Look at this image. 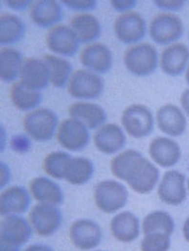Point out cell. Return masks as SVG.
Here are the masks:
<instances>
[{"mask_svg": "<svg viewBox=\"0 0 189 251\" xmlns=\"http://www.w3.org/2000/svg\"><path fill=\"white\" fill-rule=\"evenodd\" d=\"M63 8L55 0H38L30 6V18L42 28L54 27L63 19Z\"/></svg>", "mask_w": 189, "mask_h": 251, "instance_id": "cell-23", "label": "cell"}, {"mask_svg": "<svg viewBox=\"0 0 189 251\" xmlns=\"http://www.w3.org/2000/svg\"><path fill=\"white\" fill-rule=\"evenodd\" d=\"M71 118L84 123L89 129H95L105 124L107 118L105 109L101 105L87 102H78L68 109Z\"/></svg>", "mask_w": 189, "mask_h": 251, "instance_id": "cell-26", "label": "cell"}, {"mask_svg": "<svg viewBox=\"0 0 189 251\" xmlns=\"http://www.w3.org/2000/svg\"><path fill=\"white\" fill-rule=\"evenodd\" d=\"M63 4L66 5L69 9L74 11H86L95 10L97 8V1L95 0H83V1H63Z\"/></svg>", "mask_w": 189, "mask_h": 251, "instance_id": "cell-35", "label": "cell"}, {"mask_svg": "<svg viewBox=\"0 0 189 251\" xmlns=\"http://www.w3.org/2000/svg\"></svg>", "mask_w": 189, "mask_h": 251, "instance_id": "cell-47", "label": "cell"}, {"mask_svg": "<svg viewBox=\"0 0 189 251\" xmlns=\"http://www.w3.org/2000/svg\"><path fill=\"white\" fill-rule=\"evenodd\" d=\"M183 234H184L185 240H186L188 243H189V217L186 220V222H185V224H184Z\"/></svg>", "mask_w": 189, "mask_h": 251, "instance_id": "cell-43", "label": "cell"}, {"mask_svg": "<svg viewBox=\"0 0 189 251\" xmlns=\"http://www.w3.org/2000/svg\"><path fill=\"white\" fill-rule=\"evenodd\" d=\"M189 61V47L179 42L168 45L162 51L160 64L166 74L176 77L185 71Z\"/></svg>", "mask_w": 189, "mask_h": 251, "instance_id": "cell-17", "label": "cell"}, {"mask_svg": "<svg viewBox=\"0 0 189 251\" xmlns=\"http://www.w3.org/2000/svg\"><path fill=\"white\" fill-rule=\"evenodd\" d=\"M21 53L12 47H2L0 50V78L6 83L15 81L21 73L23 63Z\"/></svg>", "mask_w": 189, "mask_h": 251, "instance_id": "cell-29", "label": "cell"}, {"mask_svg": "<svg viewBox=\"0 0 189 251\" xmlns=\"http://www.w3.org/2000/svg\"><path fill=\"white\" fill-rule=\"evenodd\" d=\"M31 198L22 186H12L0 195V213L2 216H20L29 209Z\"/></svg>", "mask_w": 189, "mask_h": 251, "instance_id": "cell-22", "label": "cell"}, {"mask_svg": "<svg viewBox=\"0 0 189 251\" xmlns=\"http://www.w3.org/2000/svg\"><path fill=\"white\" fill-rule=\"evenodd\" d=\"M149 33L156 43L167 45L181 39L184 34V24L178 16L162 12L150 21Z\"/></svg>", "mask_w": 189, "mask_h": 251, "instance_id": "cell-6", "label": "cell"}, {"mask_svg": "<svg viewBox=\"0 0 189 251\" xmlns=\"http://www.w3.org/2000/svg\"><path fill=\"white\" fill-rule=\"evenodd\" d=\"M181 104L189 117V89H186L181 95Z\"/></svg>", "mask_w": 189, "mask_h": 251, "instance_id": "cell-41", "label": "cell"}, {"mask_svg": "<svg viewBox=\"0 0 189 251\" xmlns=\"http://www.w3.org/2000/svg\"><path fill=\"white\" fill-rule=\"evenodd\" d=\"M94 172L95 166L89 158L73 157L64 179L72 185H84L93 177Z\"/></svg>", "mask_w": 189, "mask_h": 251, "instance_id": "cell-32", "label": "cell"}, {"mask_svg": "<svg viewBox=\"0 0 189 251\" xmlns=\"http://www.w3.org/2000/svg\"><path fill=\"white\" fill-rule=\"evenodd\" d=\"M149 154L153 161L162 168L175 166L181 158V148L168 137H156L149 145Z\"/></svg>", "mask_w": 189, "mask_h": 251, "instance_id": "cell-18", "label": "cell"}, {"mask_svg": "<svg viewBox=\"0 0 189 251\" xmlns=\"http://www.w3.org/2000/svg\"><path fill=\"white\" fill-rule=\"evenodd\" d=\"M158 195L160 200L168 205L182 204L187 198L185 175L176 170L167 172L160 182Z\"/></svg>", "mask_w": 189, "mask_h": 251, "instance_id": "cell-14", "label": "cell"}, {"mask_svg": "<svg viewBox=\"0 0 189 251\" xmlns=\"http://www.w3.org/2000/svg\"><path fill=\"white\" fill-rule=\"evenodd\" d=\"M94 201L97 207L104 213H116L126 206L128 201V191L121 182L103 180L95 186Z\"/></svg>", "mask_w": 189, "mask_h": 251, "instance_id": "cell-4", "label": "cell"}, {"mask_svg": "<svg viewBox=\"0 0 189 251\" xmlns=\"http://www.w3.org/2000/svg\"><path fill=\"white\" fill-rule=\"evenodd\" d=\"M188 187H189V181H188Z\"/></svg>", "mask_w": 189, "mask_h": 251, "instance_id": "cell-46", "label": "cell"}, {"mask_svg": "<svg viewBox=\"0 0 189 251\" xmlns=\"http://www.w3.org/2000/svg\"><path fill=\"white\" fill-rule=\"evenodd\" d=\"M157 123L161 131L169 136H181L187 128V118L177 105H162L157 111Z\"/></svg>", "mask_w": 189, "mask_h": 251, "instance_id": "cell-19", "label": "cell"}, {"mask_svg": "<svg viewBox=\"0 0 189 251\" xmlns=\"http://www.w3.org/2000/svg\"><path fill=\"white\" fill-rule=\"evenodd\" d=\"M124 63L131 74L137 77L149 76L157 69L158 52L154 45L139 42L126 49Z\"/></svg>", "mask_w": 189, "mask_h": 251, "instance_id": "cell-2", "label": "cell"}, {"mask_svg": "<svg viewBox=\"0 0 189 251\" xmlns=\"http://www.w3.org/2000/svg\"><path fill=\"white\" fill-rule=\"evenodd\" d=\"M58 125V115L46 107L32 110L23 118L24 130L30 137L39 142L51 140L56 133Z\"/></svg>", "mask_w": 189, "mask_h": 251, "instance_id": "cell-3", "label": "cell"}, {"mask_svg": "<svg viewBox=\"0 0 189 251\" xmlns=\"http://www.w3.org/2000/svg\"><path fill=\"white\" fill-rule=\"evenodd\" d=\"M20 77L23 84L38 91L46 88L50 83L49 70L43 59H24L21 65Z\"/></svg>", "mask_w": 189, "mask_h": 251, "instance_id": "cell-20", "label": "cell"}, {"mask_svg": "<svg viewBox=\"0 0 189 251\" xmlns=\"http://www.w3.org/2000/svg\"><path fill=\"white\" fill-rule=\"evenodd\" d=\"M69 237L77 249L91 251L101 244L103 231L96 222L89 219H81L71 226Z\"/></svg>", "mask_w": 189, "mask_h": 251, "instance_id": "cell-11", "label": "cell"}, {"mask_svg": "<svg viewBox=\"0 0 189 251\" xmlns=\"http://www.w3.org/2000/svg\"><path fill=\"white\" fill-rule=\"evenodd\" d=\"M73 157L65 151H57L49 153L43 161L44 172L53 178L64 179Z\"/></svg>", "mask_w": 189, "mask_h": 251, "instance_id": "cell-33", "label": "cell"}, {"mask_svg": "<svg viewBox=\"0 0 189 251\" xmlns=\"http://www.w3.org/2000/svg\"><path fill=\"white\" fill-rule=\"evenodd\" d=\"M170 236L163 234L145 235L141 243L142 251H168L170 250Z\"/></svg>", "mask_w": 189, "mask_h": 251, "instance_id": "cell-34", "label": "cell"}, {"mask_svg": "<svg viewBox=\"0 0 189 251\" xmlns=\"http://www.w3.org/2000/svg\"><path fill=\"white\" fill-rule=\"evenodd\" d=\"M25 24L21 18L11 13L0 17V43L10 45L21 42L25 36Z\"/></svg>", "mask_w": 189, "mask_h": 251, "instance_id": "cell-28", "label": "cell"}, {"mask_svg": "<svg viewBox=\"0 0 189 251\" xmlns=\"http://www.w3.org/2000/svg\"><path fill=\"white\" fill-rule=\"evenodd\" d=\"M154 4L160 9L168 10V11H176L183 8L185 5V2L184 1H154Z\"/></svg>", "mask_w": 189, "mask_h": 251, "instance_id": "cell-38", "label": "cell"}, {"mask_svg": "<svg viewBox=\"0 0 189 251\" xmlns=\"http://www.w3.org/2000/svg\"><path fill=\"white\" fill-rule=\"evenodd\" d=\"M11 145L18 152H26L31 147V142L26 135H16L12 139Z\"/></svg>", "mask_w": 189, "mask_h": 251, "instance_id": "cell-36", "label": "cell"}, {"mask_svg": "<svg viewBox=\"0 0 189 251\" xmlns=\"http://www.w3.org/2000/svg\"><path fill=\"white\" fill-rule=\"evenodd\" d=\"M94 143L105 154H114L126 146V136L120 126L108 123L102 126L94 134Z\"/></svg>", "mask_w": 189, "mask_h": 251, "instance_id": "cell-16", "label": "cell"}, {"mask_svg": "<svg viewBox=\"0 0 189 251\" xmlns=\"http://www.w3.org/2000/svg\"><path fill=\"white\" fill-rule=\"evenodd\" d=\"M43 61L47 64L51 84L57 88H63L68 84L73 70L72 63L54 55H45Z\"/></svg>", "mask_w": 189, "mask_h": 251, "instance_id": "cell-30", "label": "cell"}, {"mask_svg": "<svg viewBox=\"0 0 189 251\" xmlns=\"http://www.w3.org/2000/svg\"><path fill=\"white\" fill-rule=\"evenodd\" d=\"M186 79H187V82L189 84V65L188 67V70H187V74H186Z\"/></svg>", "mask_w": 189, "mask_h": 251, "instance_id": "cell-45", "label": "cell"}, {"mask_svg": "<svg viewBox=\"0 0 189 251\" xmlns=\"http://www.w3.org/2000/svg\"><path fill=\"white\" fill-rule=\"evenodd\" d=\"M70 27L75 32L80 43H88L98 40L102 35V25L99 20L88 13H77L71 21Z\"/></svg>", "mask_w": 189, "mask_h": 251, "instance_id": "cell-25", "label": "cell"}, {"mask_svg": "<svg viewBox=\"0 0 189 251\" xmlns=\"http://www.w3.org/2000/svg\"><path fill=\"white\" fill-rule=\"evenodd\" d=\"M80 60L86 68L100 74L107 73L113 63L110 49L102 42H91L84 46Z\"/></svg>", "mask_w": 189, "mask_h": 251, "instance_id": "cell-15", "label": "cell"}, {"mask_svg": "<svg viewBox=\"0 0 189 251\" xmlns=\"http://www.w3.org/2000/svg\"><path fill=\"white\" fill-rule=\"evenodd\" d=\"M137 4V1L135 0H125V1H111V5L114 10L117 12H122V13H126L131 11Z\"/></svg>", "mask_w": 189, "mask_h": 251, "instance_id": "cell-37", "label": "cell"}, {"mask_svg": "<svg viewBox=\"0 0 189 251\" xmlns=\"http://www.w3.org/2000/svg\"><path fill=\"white\" fill-rule=\"evenodd\" d=\"M46 44L52 52L64 57H74L80 47L77 35L65 24H58L48 31Z\"/></svg>", "mask_w": 189, "mask_h": 251, "instance_id": "cell-12", "label": "cell"}, {"mask_svg": "<svg viewBox=\"0 0 189 251\" xmlns=\"http://www.w3.org/2000/svg\"><path fill=\"white\" fill-rule=\"evenodd\" d=\"M29 190L32 197L40 203L59 206L64 201L63 189L61 186L46 176L34 178L30 184Z\"/></svg>", "mask_w": 189, "mask_h": 251, "instance_id": "cell-24", "label": "cell"}, {"mask_svg": "<svg viewBox=\"0 0 189 251\" xmlns=\"http://www.w3.org/2000/svg\"><path fill=\"white\" fill-rule=\"evenodd\" d=\"M104 88V79L100 75L85 69L74 71L67 84L68 93L72 97L82 100L98 99L103 94Z\"/></svg>", "mask_w": 189, "mask_h": 251, "instance_id": "cell-5", "label": "cell"}, {"mask_svg": "<svg viewBox=\"0 0 189 251\" xmlns=\"http://www.w3.org/2000/svg\"><path fill=\"white\" fill-rule=\"evenodd\" d=\"M89 128L81 121L66 118L59 126L57 138L61 146L70 151H80L90 141Z\"/></svg>", "mask_w": 189, "mask_h": 251, "instance_id": "cell-10", "label": "cell"}, {"mask_svg": "<svg viewBox=\"0 0 189 251\" xmlns=\"http://www.w3.org/2000/svg\"><path fill=\"white\" fill-rule=\"evenodd\" d=\"M122 124L131 137L145 138L154 129V117L147 105L134 104L124 110Z\"/></svg>", "mask_w": 189, "mask_h": 251, "instance_id": "cell-7", "label": "cell"}, {"mask_svg": "<svg viewBox=\"0 0 189 251\" xmlns=\"http://www.w3.org/2000/svg\"><path fill=\"white\" fill-rule=\"evenodd\" d=\"M29 222L40 236L50 237L60 229L63 224V214L58 206L39 203L30 211Z\"/></svg>", "mask_w": 189, "mask_h": 251, "instance_id": "cell-9", "label": "cell"}, {"mask_svg": "<svg viewBox=\"0 0 189 251\" xmlns=\"http://www.w3.org/2000/svg\"><path fill=\"white\" fill-rule=\"evenodd\" d=\"M24 251H53V250L48 246L42 245V244H36L28 247Z\"/></svg>", "mask_w": 189, "mask_h": 251, "instance_id": "cell-42", "label": "cell"}, {"mask_svg": "<svg viewBox=\"0 0 189 251\" xmlns=\"http://www.w3.org/2000/svg\"><path fill=\"white\" fill-rule=\"evenodd\" d=\"M114 32L120 42L136 44L147 35V21L138 12L122 13L114 22Z\"/></svg>", "mask_w": 189, "mask_h": 251, "instance_id": "cell-8", "label": "cell"}, {"mask_svg": "<svg viewBox=\"0 0 189 251\" xmlns=\"http://www.w3.org/2000/svg\"><path fill=\"white\" fill-rule=\"evenodd\" d=\"M10 98L14 105L22 111L32 110L42 104V93L35 90L21 81L12 84L10 88Z\"/></svg>", "mask_w": 189, "mask_h": 251, "instance_id": "cell-27", "label": "cell"}, {"mask_svg": "<svg viewBox=\"0 0 189 251\" xmlns=\"http://www.w3.org/2000/svg\"><path fill=\"white\" fill-rule=\"evenodd\" d=\"M110 168L117 178L142 195L151 193L160 177L159 169L136 150H126L116 155Z\"/></svg>", "mask_w": 189, "mask_h": 251, "instance_id": "cell-1", "label": "cell"}, {"mask_svg": "<svg viewBox=\"0 0 189 251\" xmlns=\"http://www.w3.org/2000/svg\"><path fill=\"white\" fill-rule=\"evenodd\" d=\"M174 228V220L166 211L151 212L143 221V232L145 235L163 234L171 237Z\"/></svg>", "mask_w": 189, "mask_h": 251, "instance_id": "cell-31", "label": "cell"}, {"mask_svg": "<svg viewBox=\"0 0 189 251\" xmlns=\"http://www.w3.org/2000/svg\"><path fill=\"white\" fill-rule=\"evenodd\" d=\"M21 248H17V247H12V246H8V245H4L1 244V251H20Z\"/></svg>", "mask_w": 189, "mask_h": 251, "instance_id": "cell-44", "label": "cell"}, {"mask_svg": "<svg viewBox=\"0 0 189 251\" xmlns=\"http://www.w3.org/2000/svg\"><path fill=\"white\" fill-rule=\"evenodd\" d=\"M5 3L8 5L9 8L17 11L24 10L28 8L30 4H32L30 1H5Z\"/></svg>", "mask_w": 189, "mask_h": 251, "instance_id": "cell-39", "label": "cell"}, {"mask_svg": "<svg viewBox=\"0 0 189 251\" xmlns=\"http://www.w3.org/2000/svg\"><path fill=\"white\" fill-rule=\"evenodd\" d=\"M0 172H1V187H4L6 184L9 183L10 181V169L8 168V166L4 163H1V166H0Z\"/></svg>", "mask_w": 189, "mask_h": 251, "instance_id": "cell-40", "label": "cell"}, {"mask_svg": "<svg viewBox=\"0 0 189 251\" xmlns=\"http://www.w3.org/2000/svg\"><path fill=\"white\" fill-rule=\"evenodd\" d=\"M110 230L116 240L128 244L139 238L141 232L140 221L132 212H121L112 219Z\"/></svg>", "mask_w": 189, "mask_h": 251, "instance_id": "cell-21", "label": "cell"}, {"mask_svg": "<svg viewBox=\"0 0 189 251\" xmlns=\"http://www.w3.org/2000/svg\"><path fill=\"white\" fill-rule=\"evenodd\" d=\"M0 227L1 244L17 248L26 244L33 234L30 222L21 216H6Z\"/></svg>", "mask_w": 189, "mask_h": 251, "instance_id": "cell-13", "label": "cell"}]
</instances>
